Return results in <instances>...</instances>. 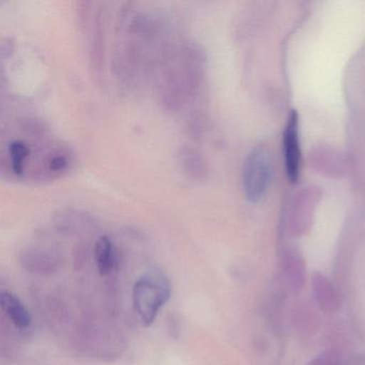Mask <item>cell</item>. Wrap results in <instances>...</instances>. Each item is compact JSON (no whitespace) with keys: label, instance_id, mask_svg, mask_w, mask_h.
Instances as JSON below:
<instances>
[{"label":"cell","instance_id":"obj_1","mask_svg":"<svg viewBox=\"0 0 365 365\" xmlns=\"http://www.w3.org/2000/svg\"><path fill=\"white\" fill-rule=\"evenodd\" d=\"M23 128L25 138H12L4 145L3 165L12 176L43 181L58 178L70 170L73 157L68 147L46 140L42 128L35 138L38 125L26 123Z\"/></svg>","mask_w":365,"mask_h":365},{"label":"cell","instance_id":"obj_2","mask_svg":"<svg viewBox=\"0 0 365 365\" xmlns=\"http://www.w3.org/2000/svg\"><path fill=\"white\" fill-rule=\"evenodd\" d=\"M170 297V281L162 273H147L135 282L132 292L133 307L145 327L155 322Z\"/></svg>","mask_w":365,"mask_h":365},{"label":"cell","instance_id":"obj_3","mask_svg":"<svg viewBox=\"0 0 365 365\" xmlns=\"http://www.w3.org/2000/svg\"><path fill=\"white\" fill-rule=\"evenodd\" d=\"M272 172V158L264 145L255 147L247 155L243 166V190L247 200L259 202L268 189Z\"/></svg>","mask_w":365,"mask_h":365},{"label":"cell","instance_id":"obj_4","mask_svg":"<svg viewBox=\"0 0 365 365\" xmlns=\"http://www.w3.org/2000/svg\"><path fill=\"white\" fill-rule=\"evenodd\" d=\"M284 162L286 176L290 182L296 183L300 177L301 148L299 140V116L297 110H292L288 117L283 133Z\"/></svg>","mask_w":365,"mask_h":365},{"label":"cell","instance_id":"obj_5","mask_svg":"<svg viewBox=\"0 0 365 365\" xmlns=\"http://www.w3.org/2000/svg\"><path fill=\"white\" fill-rule=\"evenodd\" d=\"M0 302L3 311L16 328L24 330L31 326V314L16 294L10 292H4L0 296Z\"/></svg>","mask_w":365,"mask_h":365},{"label":"cell","instance_id":"obj_6","mask_svg":"<svg viewBox=\"0 0 365 365\" xmlns=\"http://www.w3.org/2000/svg\"><path fill=\"white\" fill-rule=\"evenodd\" d=\"M95 262L101 275H108L114 269L116 262V250L110 237L102 236L96 242Z\"/></svg>","mask_w":365,"mask_h":365},{"label":"cell","instance_id":"obj_7","mask_svg":"<svg viewBox=\"0 0 365 365\" xmlns=\"http://www.w3.org/2000/svg\"><path fill=\"white\" fill-rule=\"evenodd\" d=\"M182 155L185 170L195 178H200L202 173H204V162H202V155L194 149H185Z\"/></svg>","mask_w":365,"mask_h":365}]
</instances>
